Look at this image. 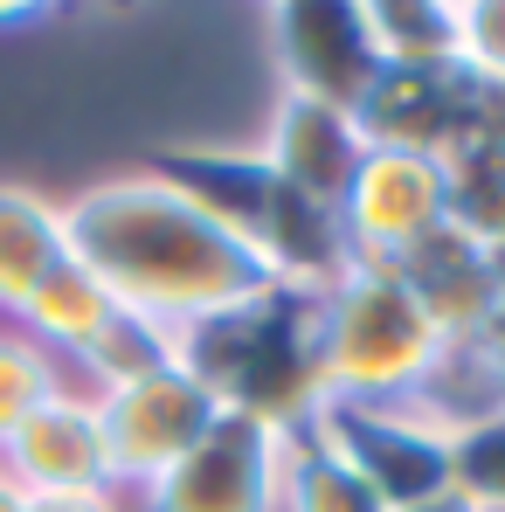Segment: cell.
I'll list each match as a JSON object with an SVG mask.
<instances>
[{
  "instance_id": "24",
  "label": "cell",
  "mask_w": 505,
  "mask_h": 512,
  "mask_svg": "<svg viewBox=\"0 0 505 512\" xmlns=\"http://www.w3.org/2000/svg\"><path fill=\"white\" fill-rule=\"evenodd\" d=\"M478 353H485V367H492V388H499V409H505V312L492 319V333L478 340Z\"/></svg>"
},
{
  "instance_id": "21",
  "label": "cell",
  "mask_w": 505,
  "mask_h": 512,
  "mask_svg": "<svg viewBox=\"0 0 505 512\" xmlns=\"http://www.w3.org/2000/svg\"><path fill=\"white\" fill-rule=\"evenodd\" d=\"M49 395H63V360L49 346H35L21 326L0 333V443L28 423Z\"/></svg>"
},
{
  "instance_id": "11",
  "label": "cell",
  "mask_w": 505,
  "mask_h": 512,
  "mask_svg": "<svg viewBox=\"0 0 505 512\" xmlns=\"http://www.w3.org/2000/svg\"><path fill=\"white\" fill-rule=\"evenodd\" d=\"M388 270L416 291V305L436 319V333L450 346L485 340L492 319L505 312V256H492L485 243H471V236H457L450 222L429 243H416L402 263H388Z\"/></svg>"
},
{
  "instance_id": "6",
  "label": "cell",
  "mask_w": 505,
  "mask_h": 512,
  "mask_svg": "<svg viewBox=\"0 0 505 512\" xmlns=\"http://www.w3.org/2000/svg\"><path fill=\"white\" fill-rule=\"evenodd\" d=\"M97 409V436H104V464L111 485H153L160 471H173L208 429H215V395L187 374V367H160L146 381H118L90 395Z\"/></svg>"
},
{
  "instance_id": "22",
  "label": "cell",
  "mask_w": 505,
  "mask_h": 512,
  "mask_svg": "<svg viewBox=\"0 0 505 512\" xmlns=\"http://www.w3.org/2000/svg\"><path fill=\"white\" fill-rule=\"evenodd\" d=\"M457 63L505 84V0H457Z\"/></svg>"
},
{
  "instance_id": "7",
  "label": "cell",
  "mask_w": 505,
  "mask_h": 512,
  "mask_svg": "<svg viewBox=\"0 0 505 512\" xmlns=\"http://www.w3.org/2000/svg\"><path fill=\"white\" fill-rule=\"evenodd\" d=\"M146 512H284V429L215 416V429L146 485Z\"/></svg>"
},
{
  "instance_id": "17",
  "label": "cell",
  "mask_w": 505,
  "mask_h": 512,
  "mask_svg": "<svg viewBox=\"0 0 505 512\" xmlns=\"http://www.w3.org/2000/svg\"><path fill=\"white\" fill-rule=\"evenodd\" d=\"M367 28L388 70L457 63V0H367Z\"/></svg>"
},
{
  "instance_id": "27",
  "label": "cell",
  "mask_w": 505,
  "mask_h": 512,
  "mask_svg": "<svg viewBox=\"0 0 505 512\" xmlns=\"http://www.w3.org/2000/svg\"><path fill=\"white\" fill-rule=\"evenodd\" d=\"M42 7H0V21H35Z\"/></svg>"
},
{
  "instance_id": "5",
  "label": "cell",
  "mask_w": 505,
  "mask_h": 512,
  "mask_svg": "<svg viewBox=\"0 0 505 512\" xmlns=\"http://www.w3.org/2000/svg\"><path fill=\"white\" fill-rule=\"evenodd\" d=\"M312 436L346 471H360L388 512L450 499V429L422 416L416 402H353L326 395L312 409Z\"/></svg>"
},
{
  "instance_id": "13",
  "label": "cell",
  "mask_w": 505,
  "mask_h": 512,
  "mask_svg": "<svg viewBox=\"0 0 505 512\" xmlns=\"http://www.w3.org/2000/svg\"><path fill=\"white\" fill-rule=\"evenodd\" d=\"M263 160L284 173L298 194H312L319 208H346V187H353V173L367 160V139H360L353 111H333L319 97L284 90L277 118H270V139H263Z\"/></svg>"
},
{
  "instance_id": "16",
  "label": "cell",
  "mask_w": 505,
  "mask_h": 512,
  "mask_svg": "<svg viewBox=\"0 0 505 512\" xmlns=\"http://www.w3.org/2000/svg\"><path fill=\"white\" fill-rule=\"evenodd\" d=\"M284 512H388V506L360 471H346L312 436V423H298L284 429Z\"/></svg>"
},
{
  "instance_id": "3",
  "label": "cell",
  "mask_w": 505,
  "mask_h": 512,
  "mask_svg": "<svg viewBox=\"0 0 505 512\" xmlns=\"http://www.w3.org/2000/svg\"><path fill=\"white\" fill-rule=\"evenodd\" d=\"M180 367L229 416H256L270 429L312 423V409L326 402L319 291L270 284L263 298H243L229 312H208V319L180 326Z\"/></svg>"
},
{
  "instance_id": "12",
  "label": "cell",
  "mask_w": 505,
  "mask_h": 512,
  "mask_svg": "<svg viewBox=\"0 0 505 512\" xmlns=\"http://www.w3.org/2000/svg\"><path fill=\"white\" fill-rule=\"evenodd\" d=\"M0 471L21 492H111V464H104V436L90 395H49L28 423L0 443Z\"/></svg>"
},
{
  "instance_id": "4",
  "label": "cell",
  "mask_w": 505,
  "mask_h": 512,
  "mask_svg": "<svg viewBox=\"0 0 505 512\" xmlns=\"http://www.w3.org/2000/svg\"><path fill=\"white\" fill-rule=\"evenodd\" d=\"M443 333L416 305V291L388 270V263H360L339 277L333 291H319V367H326V395L353 402H416L422 381L443 360Z\"/></svg>"
},
{
  "instance_id": "8",
  "label": "cell",
  "mask_w": 505,
  "mask_h": 512,
  "mask_svg": "<svg viewBox=\"0 0 505 512\" xmlns=\"http://www.w3.org/2000/svg\"><path fill=\"white\" fill-rule=\"evenodd\" d=\"M270 42L284 63V90L319 97L333 111H360L388 70L367 28V0H284L270 7Z\"/></svg>"
},
{
  "instance_id": "18",
  "label": "cell",
  "mask_w": 505,
  "mask_h": 512,
  "mask_svg": "<svg viewBox=\"0 0 505 512\" xmlns=\"http://www.w3.org/2000/svg\"><path fill=\"white\" fill-rule=\"evenodd\" d=\"M443 180H450V229L505 256V146H485V139L457 146L443 160Z\"/></svg>"
},
{
  "instance_id": "15",
  "label": "cell",
  "mask_w": 505,
  "mask_h": 512,
  "mask_svg": "<svg viewBox=\"0 0 505 512\" xmlns=\"http://www.w3.org/2000/svg\"><path fill=\"white\" fill-rule=\"evenodd\" d=\"M118 312V298L104 291V277H90L84 263L70 256L28 305H21V333L35 346H49L56 360H84V346L104 333V319Z\"/></svg>"
},
{
  "instance_id": "20",
  "label": "cell",
  "mask_w": 505,
  "mask_h": 512,
  "mask_svg": "<svg viewBox=\"0 0 505 512\" xmlns=\"http://www.w3.org/2000/svg\"><path fill=\"white\" fill-rule=\"evenodd\" d=\"M450 492L471 512H505V409L450 436Z\"/></svg>"
},
{
  "instance_id": "19",
  "label": "cell",
  "mask_w": 505,
  "mask_h": 512,
  "mask_svg": "<svg viewBox=\"0 0 505 512\" xmlns=\"http://www.w3.org/2000/svg\"><path fill=\"white\" fill-rule=\"evenodd\" d=\"M97 374V388H118V381H146V374H160V367H180V326L167 319H146V312H132V305H118L111 319H104V333L84 346V360Z\"/></svg>"
},
{
  "instance_id": "9",
  "label": "cell",
  "mask_w": 505,
  "mask_h": 512,
  "mask_svg": "<svg viewBox=\"0 0 505 512\" xmlns=\"http://www.w3.org/2000/svg\"><path fill=\"white\" fill-rule=\"evenodd\" d=\"M346 243L360 263H402V256L429 243L450 222V180L443 160L422 153H395V146H367V160L346 187Z\"/></svg>"
},
{
  "instance_id": "10",
  "label": "cell",
  "mask_w": 505,
  "mask_h": 512,
  "mask_svg": "<svg viewBox=\"0 0 505 512\" xmlns=\"http://www.w3.org/2000/svg\"><path fill=\"white\" fill-rule=\"evenodd\" d=\"M367 146H395L422 160H450L457 146L478 139V77L464 63H429V70H381L367 104L353 111Z\"/></svg>"
},
{
  "instance_id": "14",
  "label": "cell",
  "mask_w": 505,
  "mask_h": 512,
  "mask_svg": "<svg viewBox=\"0 0 505 512\" xmlns=\"http://www.w3.org/2000/svg\"><path fill=\"white\" fill-rule=\"evenodd\" d=\"M70 263V215L35 187H0V312H21Z\"/></svg>"
},
{
  "instance_id": "26",
  "label": "cell",
  "mask_w": 505,
  "mask_h": 512,
  "mask_svg": "<svg viewBox=\"0 0 505 512\" xmlns=\"http://www.w3.org/2000/svg\"><path fill=\"white\" fill-rule=\"evenodd\" d=\"M409 512H471V506H464V499L450 492V499H429V506H409Z\"/></svg>"
},
{
  "instance_id": "1",
  "label": "cell",
  "mask_w": 505,
  "mask_h": 512,
  "mask_svg": "<svg viewBox=\"0 0 505 512\" xmlns=\"http://www.w3.org/2000/svg\"><path fill=\"white\" fill-rule=\"evenodd\" d=\"M63 215H70V256L90 277H104L118 305L167 319V326H194L277 284V270L243 236L208 222L194 201L160 187L146 167L84 187Z\"/></svg>"
},
{
  "instance_id": "25",
  "label": "cell",
  "mask_w": 505,
  "mask_h": 512,
  "mask_svg": "<svg viewBox=\"0 0 505 512\" xmlns=\"http://www.w3.org/2000/svg\"><path fill=\"white\" fill-rule=\"evenodd\" d=\"M21 506H28V492H21V485L0 471V512H21Z\"/></svg>"
},
{
  "instance_id": "23",
  "label": "cell",
  "mask_w": 505,
  "mask_h": 512,
  "mask_svg": "<svg viewBox=\"0 0 505 512\" xmlns=\"http://www.w3.org/2000/svg\"><path fill=\"white\" fill-rule=\"evenodd\" d=\"M21 512H118L111 492H28Z\"/></svg>"
},
{
  "instance_id": "2",
  "label": "cell",
  "mask_w": 505,
  "mask_h": 512,
  "mask_svg": "<svg viewBox=\"0 0 505 512\" xmlns=\"http://www.w3.org/2000/svg\"><path fill=\"white\" fill-rule=\"evenodd\" d=\"M146 173L173 187L180 201H194L208 222H222L229 236H243L277 284L298 291H333L353 270V243L339 208H319L312 194H298L284 173L263 160V146H160Z\"/></svg>"
}]
</instances>
